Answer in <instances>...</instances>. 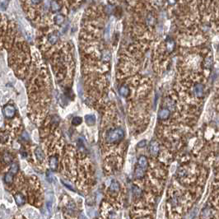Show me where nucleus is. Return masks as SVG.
I'll use <instances>...</instances> for the list:
<instances>
[{
	"label": "nucleus",
	"mask_w": 219,
	"mask_h": 219,
	"mask_svg": "<svg viewBox=\"0 0 219 219\" xmlns=\"http://www.w3.org/2000/svg\"><path fill=\"white\" fill-rule=\"evenodd\" d=\"M175 48V43H174L173 41H168L167 43H166V49H167V51L170 53L172 52Z\"/></svg>",
	"instance_id": "18"
},
{
	"label": "nucleus",
	"mask_w": 219,
	"mask_h": 219,
	"mask_svg": "<svg viewBox=\"0 0 219 219\" xmlns=\"http://www.w3.org/2000/svg\"><path fill=\"white\" fill-rule=\"evenodd\" d=\"M138 165L140 167H142L144 170L147 169V167H148V159H147V157H145V156H141L138 158Z\"/></svg>",
	"instance_id": "7"
},
{
	"label": "nucleus",
	"mask_w": 219,
	"mask_h": 219,
	"mask_svg": "<svg viewBox=\"0 0 219 219\" xmlns=\"http://www.w3.org/2000/svg\"><path fill=\"white\" fill-rule=\"evenodd\" d=\"M194 95L198 97H201L203 95V86L201 83L196 84L194 87Z\"/></svg>",
	"instance_id": "5"
},
{
	"label": "nucleus",
	"mask_w": 219,
	"mask_h": 219,
	"mask_svg": "<svg viewBox=\"0 0 219 219\" xmlns=\"http://www.w3.org/2000/svg\"><path fill=\"white\" fill-rule=\"evenodd\" d=\"M135 176L138 179H142L144 176V170L140 166H138L135 170Z\"/></svg>",
	"instance_id": "12"
},
{
	"label": "nucleus",
	"mask_w": 219,
	"mask_h": 219,
	"mask_svg": "<svg viewBox=\"0 0 219 219\" xmlns=\"http://www.w3.org/2000/svg\"><path fill=\"white\" fill-rule=\"evenodd\" d=\"M47 208H48V209H49V211H50V213H51V211H52V209H51V206H52V203H47Z\"/></svg>",
	"instance_id": "29"
},
{
	"label": "nucleus",
	"mask_w": 219,
	"mask_h": 219,
	"mask_svg": "<svg viewBox=\"0 0 219 219\" xmlns=\"http://www.w3.org/2000/svg\"><path fill=\"white\" fill-rule=\"evenodd\" d=\"M4 180H5V182H6V183H8V184H11L13 180V176L12 175V174H10V173L7 174V175H5Z\"/></svg>",
	"instance_id": "21"
},
{
	"label": "nucleus",
	"mask_w": 219,
	"mask_h": 219,
	"mask_svg": "<svg viewBox=\"0 0 219 219\" xmlns=\"http://www.w3.org/2000/svg\"><path fill=\"white\" fill-rule=\"evenodd\" d=\"M82 123V119L80 118V117H74L73 120H72V124L75 125V126H77V125H78Z\"/></svg>",
	"instance_id": "22"
},
{
	"label": "nucleus",
	"mask_w": 219,
	"mask_h": 219,
	"mask_svg": "<svg viewBox=\"0 0 219 219\" xmlns=\"http://www.w3.org/2000/svg\"><path fill=\"white\" fill-rule=\"evenodd\" d=\"M124 138V132L122 128H116L114 129H110L106 133V139L110 143H116L121 141Z\"/></svg>",
	"instance_id": "1"
},
{
	"label": "nucleus",
	"mask_w": 219,
	"mask_h": 219,
	"mask_svg": "<svg viewBox=\"0 0 219 219\" xmlns=\"http://www.w3.org/2000/svg\"><path fill=\"white\" fill-rule=\"evenodd\" d=\"M62 182H63V185H66L67 187H68V189H69V190H73V191H74V189H73V187H72V185H69V184H68V183H67V182H64V180H62Z\"/></svg>",
	"instance_id": "25"
},
{
	"label": "nucleus",
	"mask_w": 219,
	"mask_h": 219,
	"mask_svg": "<svg viewBox=\"0 0 219 219\" xmlns=\"http://www.w3.org/2000/svg\"><path fill=\"white\" fill-rule=\"evenodd\" d=\"M61 9V7L56 0H52L50 2V10L53 13H58V11Z\"/></svg>",
	"instance_id": "6"
},
{
	"label": "nucleus",
	"mask_w": 219,
	"mask_h": 219,
	"mask_svg": "<svg viewBox=\"0 0 219 219\" xmlns=\"http://www.w3.org/2000/svg\"><path fill=\"white\" fill-rule=\"evenodd\" d=\"M33 4H38L41 2V0H31Z\"/></svg>",
	"instance_id": "28"
},
{
	"label": "nucleus",
	"mask_w": 219,
	"mask_h": 219,
	"mask_svg": "<svg viewBox=\"0 0 219 219\" xmlns=\"http://www.w3.org/2000/svg\"><path fill=\"white\" fill-rule=\"evenodd\" d=\"M85 120L88 125H94L96 122V117L93 115H88L85 116Z\"/></svg>",
	"instance_id": "11"
},
{
	"label": "nucleus",
	"mask_w": 219,
	"mask_h": 219,
	"mask_svg": "<svg viewBox=\"0 0 219 219\" xmlns=\"http://www.w3.org/2000/svg\"><path fill=\"white\" fill-rule=\"evenodd\" d=\"M36 157H37V159L39 161H43L44 159H45V155H44V153L42 152V150L40 148H37L36 149Z\"/></svg>",
	"instance_id": "14"
},
{
	"label": "nucleus",
	"mask_w": 219,
	"mask_h": 219,
	"mask_svg": "<svg viewBox=\"0 0 219 219\" xmlns=\"http://www.w3.org/2000/svg\"><path fill=\"white\" fill-rule=\"evenodd\" d=\"M133 192L134 195L137 196V197H140L141 194H142V190L138 187H137V186H133Z\"/></svg>",
	"instance_id": "20"
},
{
	"label": "nucleus",
	"mask_w": 219,
	"mask_h": 219,
	"mask_svg": "<svg viewBox=\"0 0 219 219\" xmlns=\"http://www.w3.org/2000/svg\"><path fill=\"white\" fill-rule=\"evenodd\" d=\"M15 113H16V109L11 105L6 106L4 109V114L7 118H13L15 116Z\"/></svg>",
	"instance_id": "3"
},
{
	"label": "nucleus",
	"mask_w": 219,
	"mask_h": 219,
	"mask_svg": "<svg viewBox=\"0 0 219 219\" xmlns=\"http://www.w3.org/2000/svg\"><path fill=\"white\" fill-rule=\"evenodd\" d=\"M21 137L24 138V139H26V140H28L29 139V137H28V134H27V133L26 132H24L22 134H21Z\"/></svg>",
	"instance_id": "26"
},
{
	"label": "nucleus",
	"mask_w": 219,
	"mask_h": 219,
	"mask_svg": "<svg viewBox=\"0 0 219 219\" xmlns=\"http://www.w3.org/2000/svg\"><path fill=\"white\" fill-rule=\"evenodd\" d=\"M159 144L157 141H152L149 145V153L153 156H157L159 153Z\"/></svg>",
	"instance_id": "2"
},
{
	"label": "nucleus",
	"mask_w": 219,
	"mask_h": 219,
	"mask_svg": "<svg viewBox=\"0 0 219 219\" xmlns=\"http://www.w3.org/2000/svg\"><path fill=\"white\" fill-rule=\"evenodd\" d=\"M58 41V35L56 32L50 34V36H48V41L50 42L51 45H54L56 44L57 41Z\"/></svg>",
	"instance_id": "10"
},
{
	"label": "nucleus",
	"mask_w": 219,
	"mask_h": 219,
	"mask_svg": "<svg viewBox=\"0 0 219 219\" xmlns=\"http://www.w3.org/2000/svg\"><path fill=\"white\" fill-rule=\"evenodd\" d=\"M177 1L178 0H167V2L169 3L170 4H171V5L175 4L177 3Z\"/></svg>",
	"instance_id": "27"
},
{
	"label": "nucleus",
	"mask_w": 219,
	"mask_h": 219,
	"mask_svg": "<svg viewBox=\"0 0 219 219\" xmlns=\"http://www.w3.org/2000/svg\"><path fill=\"white\" fill-rule=\"evenodd\" d=\"M170 112L169 109L168 108H163L158 112V119H160L161 120H167L170 117Z\"/></svg>",
	"instance_id": "4"
},
{
	"label": "nucleus",
	"mask_w": 219,
	"mask_h": 219,
	"mask_svg": "<svg viewBox=\"0 0 219 219\" xmlns=\"http://www.w3.org/2000/svg\"><path fill=\"white\" fill-rule=\"evenodd\" d=\"M110 190H111L112 192H117L118 190H120V185H119V183L116 181L112 182L111 185L110 186Z\"/></svg>",
	"instance_id": "17"
},
{
	"label": "nucleus",
	"mask_w": 219,
	"mask_h": 219,
	"mask_svg": "<svg viewBox=\"0 0 219 219\" xmlns=\"http://www.w3.org/2000/svg\"><path fill=\"white\" fill-rule=\"evenodd\" d=\"M57 165H58V159L56 157H51L50 159V165L51 167V169L55 170L56 167H57Z\"/></svg>",
	"instance_id": "13"
},
{
	"label": "nucleus",
	"mask_w": 219,
	"mask_h": 219,
	"mask_svg": "<svg viewBox=\"0 0 219 219\" xmlns=\"http://www.w3.org/2000/svg\"><path fill=\"white\" fill-rule=\"evenodd\" d=\"M120 95L123 96H127L129 94V89L128 88V87L123 86L120 88Z\"/></svg>",
	"instance_id": "16"
},
{
	"label": "nucleus",
	"mask_w": 219,
	"mask_h": 219,
	"mask_svg": "<svg viewBox=\"0 0 219 219\" xmlns=\"http://www.w3.org/2000/svg\"><path fill=\"white\" fill-rule=\"evenodd\" d=\"M146 143H146V140H142L138 143L137 146H138V148H144L145 146H146Z\"/></svg>",
	"instance_id": "24"
},
{
	"label": "nucleus",
	"mask_w": 219,
	"mask_h": 219,
	"mask_svg": "<svg viewBox=\"0 0 219 219\" xmlns=\"http://www.w3.org/2000/svg\"><path fill=\"white\" fill-rule=\"evenodd\" d=\"M8 4H9V1L8 0H0V7L2 9H6V8L8 7Z\"/></svg>",
	"instance_id": "23"
},
{
	"label": "nucleus",
	"mask_w": 219,
	"mask_h": 219,
	"mask_svg": "<svg viewBox=\"0 0 219 219\" xmlns=\"http://www.w3.org/2000/svg\"><path fill=\"white\" fill-rule=\"evenodd\" d=\"M3 161H4L5 163L8 165V164L11 163L13 161V157H12V156L9 153H6L3 155Z\"/></svg>",
	"instance_id": "15"
},
{
	"label": "nucleus",
	"mask_w": 219,
	"mask_h": 219,
	"mask_svg": "<svg viewBox=\"0 0 219 219\" xmlns=\"http://www.w3.org/2000/svg\"><path fill=\"white\" fill-rule=\"evenodd\" d=\"M14 198H15V201L17 203V204L19 205V206H21V205H23L25 203V197L21 194H15Z\"/></svg>",
	"instance_id": "8"
},
{
	"label": "nucleus",
	"mask_w": 219,
	"mask_h": 219,
	"mask_svg": "<svg viewBox=\"0 0 219 219\" xmlns=\"http://www.w3.org/2000/svg\"><path fill=\"white\" fill-rule=\"evenodd\" d=\"M64 20H65V17L63 14H57L54 18V23L57 26H61L64 22Z\"/></svg>",
	"instance_id": "9"
},
{
	"label": "nucleus",
	"mask_w": 219,
	"mask_h": 219,
	"mask_svg": "<svg viewBox=\"0 0 219 219\" xmlns=\"http://www.w3.org/2000/svg\"><path fill=\"white\" fill-rule=\"evenodd\" d=\"M18 170H19V166L17 163H13L11 165V168H10L11 173H13V175H15L18 172Z\"/></svg>",
	"instance_id": "19"
}]
</instances>
